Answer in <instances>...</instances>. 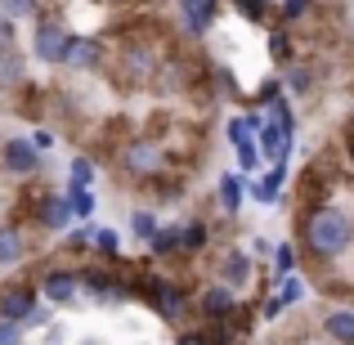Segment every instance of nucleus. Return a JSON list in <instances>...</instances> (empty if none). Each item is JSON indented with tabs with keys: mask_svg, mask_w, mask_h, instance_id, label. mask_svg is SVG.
Listing matches in <instances>:
<instances>
[{
	"mask_svg": "<svg viewBox=\"0 0 354 345\" xmlns=\"http://www.w3.org/2000/svg\"><path fill=\"white\" fill-rule=\"evenodd\" d=\"M0 345H23V323L0 319Z\"/></svg>",
	"mask_w": 354,
	"mask_h": 345,
	"instance_id": "nucleus-27",
	"label": "nucleus"
},
{
	"mask_svg": "<svg viewBox=\"0 0 354 345\" xmlns=\"http://www.w3.org/2000/svg\"><path fill=\"white\" fill-rule=\"evenodd\" d=\"M63 198H68L72 216H90V211H95V193H90L86 184H77V180L68 184V193H63Z\"/></svg>",
	"mask_w": 354,
	"mask_h": 345,
	"instance_id": "nucleus-18",
	"label": "nucleus"
},
{
	"mask_svg": "<svg viewBox=\"0 0 354 345\" xmlns=\"http://www.w3.org/2000/svg\"><path fill=\"white\" fill-rule=\"evenodd\" d=\"M301 296H305V283L296 274H283V287H278V296L265 305V314L274 319V314H283V310H292V305H301Z\"/></svg>",
	"mask_w": 354,
	"mask_h": 345,
	"instance_id": "nucleus-12",
	"label": "nucleus"
},
{
	"mask_svg": "<svg viewBox=\"0 0 354 345\" xmlns=\"http://www.w3.org/2000/svg\"><path fill=\"white\" fill-rule=\"evenodd\" d=\"M323 332L337 345H354V310H332L328 319H323Z\"/></svg>",
	"mask_w": 354,
	"mask_h": 345,
	"instance_id": "nucleus-15",
	"label": "nucleus"
},
{
	"mask_svg": "<svg viewBox=\"0 0 354 345\" xmlns=\"http://www.w3.org/2000/svg\"><path fill=\"white\" fill-rule=\"evenodd\" d=\"M86 345H104V341H86Z\"/></svg>",
	"mask_w": 354,
	"mask_h": 345,
	"instance_id": "nucleus-33",
	"label": "nucleus"
},
{
	"mask_svg": "<svg viewBox=\"0 0 354 345\" xmlns=\"http://www.w3.org/2000/svg\"><path fill=\"white\" fill-rule=\"evenodd\" d=\"M130 233H135V242H148L157 233V216L153 211H135V216H130Z\"/></svg>",
	"mask_w": 354,
	"mask_h": 345,
	"instance_id": "nucleus-22",
	"label": "nucleus"
},
{
	"mask_svg": "<svg viewBox=\"0 0 354 345\" xmlns=\"http://www.w3.org/2000/svg\"><path fill=\"white\" fill-rule=\"evenodd\" d=\"M18 81H23V59L5 45L0 50V86H18Z\"/></svg>",
	"mask_w": 354,
	"mask_h": 345,
	"instance_id": "nucleus-20",
	"label": "nucleus"
},
{
	"mask_svg": "<svg viewBox=\"0 0 354 345\" xmlns=\"http://www.w3.org/2000/svg\"><path fill=\"white\" fill-rule=\"evenodd\" d=\"M283 184H287V166L278 162V166H274V171H269L260 184H251V198H256V202H265V207H274V202H278V193H283Z\"/></svg>",
	"mask_w": 354,
	"mask_h": 345,
	"instance_id": "nucleus-14",
	"label": "nucleus"
},
{
	"mask_svg": "<svg viewBox=\"0 0 354 345\" xmlns=\"http://www.w3.org/2000/svg\"><path fill=\"white\" fill-rule=\"evenodd\" d=\"M0 5H5V14H14V18L36 14V0H0Z\"/></svg>",
	"mask_w": 354,
	"mask_h": 345,
	"instance_id": "nucleus-29",
	"label": "nucleus"
},
{
	"mask_svg": "<svg viewBox=\"0 0 354 345\" xmlns=\"http://www.w3.org/2000/svg\"><path fill=\"white\" fill-rule=\"evenodd\" d=\"M90 238H95V247L104 251V256H113V260H117V233H113V229H95Z\"/></svg>",
	"mask_w": 354,
	"mask_h": 345,
	"instance_id": "nucleus-28",
	"label": "nucleus"
},
{
	"mask_svg": "<svg viewBox=\"0 0 354 345\" xmlns=\"http://www.w3.org/2000/svg\"><path fill=\"white\" fill-rule=\"evenodd\" d=\"M180 5H189V0H180Z\"/></svg>",
	"mask_w": 354,
	"mask_h": 345,
	"instance_id": "nucleus-34",
	"label": "nucleus"
},
{
	"mask_svg": "<svg viewBox=\"0 0 354 345\" xmlns=\"http://www.w3.org/2000/svg\"><path fill=\"white\" fill-rule=\"evenodd\" d=\"M207 247V225L189 220V229H180V251H202Z\"/></svg>",
	"mask_w": 354,
	"mask_h": 345,
	"instance_id": "nucleus-21",
	"label": "nucleus"
},
{
	"mask_svg": "<svg viewBox=\"0 0 354 345\" xmlns=\"http://www.w3.org/2000/svg\"><path fill=\"white\" fill-rule=\"evenodd\" d=\"M148 247H153V256H171V251H180V225H157V233L148 238Z\"/></svg>",
	"mask_w": 354,
	"mask_h": 345,
	"instance_id": "nucleus-17",
	"label": "nucleus"
},
{
	"mask_svg": "<svg viewBox=\"0 0 354 345\" xmlns=\"http://www.w3.org/2000/svg\"><path fill=\"white\" fill-rule=\"evenodd\" d=\"M99 54H104V45H99V41H90V36H68L59 63H63V68L86 72V68H95V63H99Z\"/></svg>",
	"mask_w": 354,
	"mask_h": 345,
	"instance_id": "nucleus-7",
	"label": "nucleus"
},
{
	"mask_svg": "<svg viewBox=\"0 0 354 345\" xmlns=\"http://www.w3.org/2000/svg\"><path fill=\"white\" fill-rule=\"evenodd\" d=\"M198 310L207 314L211 323H220V319H234V314H238V296H234V287H225V283H216V287H202V296H198Z\"/></svg>",
	"mask_w": 354,
	"mask_h": 345,
	"instance_id": "nucleus-5",
	"label": "nucleus"
},
{
	"mask_svg": "<svg viewBox=\"0 0 354 345\" xmlns=\"http://www.w3.org/2000/svg\"><path fill=\"white\" fill-rule=\"evenodd\" d=\"M23 256H27V238L14 225H5L0 229V265H18Z\"/></svg>",
	"mask_w": 354,
	"mask_h": 345,
	"instance_id": "nucleus-16",
	"label": "nucleus"
},
{
	"mask_svg": "<svg viewBox=\"0 0 354 345\" xmlns=\"http://www.w3.org/2000/svg\"><path fill=\"white\" fill-rule=\"evenodd\" d=\"M32 310H36V292L32 287H5V292H0V319L23 323Z\"/></svg>",
	"mask_w": 354,
	"mask_h": 345,
	"instance_id": "nucleus-9",
	"label": "nucleus"
},
{
	"mask_svg": "<svg viewBox=\"0 0 354 345\" xmlns=\"http://www.w3.org/2000/svg\"><path fill=\"white\" fill-rule=\"evenodd\" d=\"M90 175H95V166H90L86 157H72V180H77V184H90Z\"/></svg>",
	"mask_w": 354,
	"mask_h": 345,
	"instance_id": "nucleus-30",
	"label": "nucleus"
},
{
	"mask_svg": "<svg viewBox=\"0 0 354 345\" xmlns=\"http://www.w3.org/2000/svg\"><path fill=\"white\" fill-rule=\"evenodd\" d=\"M220 207H225L229 216L242 207V175H225V180H220Z\"/></svg>",
	"mask_w": 354,
	"mask_h": 345,
	"instance_id": "nucleus-19",
	"label": "nucleus"
},
{
	"mask_svg": "<svg viewBox=\"0 0 354 345\" xmlns=\"http://www.w3.org/2000/svg\"><path fill=\"white\" fill-rule=\"evenodd\" d=\"M77 292H81V278L68 274V269H54V274H45V283H41V296H45L50 305L77 301Z\"/></svg>",
	"mask_w": 354,
	"mask_h": 345,
	"instance_id": "nucleus-8",
	"label": "nucleus"
},
{
	"mask_svg": "<svg viewBox=\"0 0 354 345\" xmlns=\"http://www.w3.org/2000/svg\"><path fill=\"white\" fill-rule=\"evenodd\" d=\"M310 5H314V0H287L283 18H305V14H310Z\"/></svg>",
	"mask_w": 354,
	"mask_h": 345,
	"instance_id": "nucleus-31",
	"label": "nucleus"
},
{
	"mask_svg": "<svg viewBox=\"0 0 354 345\" xmlns=\"http://www.w3.org/2000/svg\"><path fill=\"white\" fill-rule=\"evenodd\" d=\"M274 269L278 274H296V247L292 242H278L274 247Z\"/></svg>",
	"mask_w": 354,
	"mask_h": 345,
	"instance_id": "nucleus-24",
	"label": "nucleus"
},
{
	"mask_svg": "<svg viewBox=\"0 0 354 345\" xmlns=\"http://www.w3.org/2000/svg\"><path fill=\"white\" fill-rule=\"evenodd\" d=\"M220 278H225V287H247L251 283V260L247 251H225V260H220Z\"/></svg>",
	"mask_w": 354,
	"mask_h": 345,
	"instance_id": "nucleus-11",
	"label": "nucleus"
},
{
	"mask_svg": "<svg viewBox=\"0 0 354 345\" xmlns=\"http://www.w3.org/2000/svg\"><path fill=\"white\" fill-rule=\"evenodd\" d=\"M144 292H148V301L157 305V314H162V319H184V314H189V301H184V292H180L175 283H166V278H148Z\"/></svg>",
	"mask_w": 354,
	"mask_h": 345,
	"instance_id": "nucleus-2",
	"label": "nucleus"
},
{
	"mask_svg": "<svg viewBox=\"0 0 354 345\" xmlns=\"http://www.w3.org/2000/svg\"><path fill=\"white\" fill-rule=\"evenodd\" d=\"M0 166L9 175H32V171H41V148L32 139H9L5 153H0Z\"/></svg>",
	"mask_w": 354,
	"mask_h": 345,
	"instance_id": "nucleus-4",
	"label": "nucleus"
},
{
	"mask_svg": "<svg viewBox=\"0 0 354 345\" xmlns=\"http://www.w3.org/2000/svg\"><path fill=\"white\" fill-rule=\"evenodd\" d=\"M265 5L269 0H238V14L247 18V23H265Z\"/></svg>",
	"mask_w": 354,
	"mask_h": 345,
	"instance_id": "nucleus-25",
	"label": "nucleus"
},
{
	"mask_svg": "<svg viewBox=\"0 0 354 345\" xmlns=\"http://www.w3.org/2000/svg\"><path fill=\"white\" fill-rule=\"evenodd\" d=\"M5 45H14V27H9V18H0V50Z\"/></svg>",
	"mask_w": 354,
	"mask_h": 345,
	"instance_id": "nucleus-32",
	"label": "nucleus"
},
{
	"mask_svg": "<svg viewBox=\"0 0 354 345\" xmlns=\"http://www.w3.org/2000/svg\"><path fill=\"white\" fill-rule=\"evenodd\" d=\"M32 216H36V225L50 229V233H59V229L72 225V207H68V198H59V193H50V198H36Z\"/></svg>",
	"mask_w": 354,
	"mask_h": 345,
	"instance_id": "nucleus-6",
	"label": "nucleus"
},
{
	"mask_svg": "<svg viewBox=\"0 0 354 345\" xmlns=\"http://www.w3.org/2000/svg\"><path fill=\"white\" fill-rule=\"evenodd\" d=\"M63 45H68V27L54 23V18H41V23H36V36H32V54L41 63H59Z\"/></svg>",
	"mask_w": 354,
	"mask_h": 345,
	"instance_id": "nucleus-3",
	"label": "nucleus"
},
{
	"mask_svg": "<svg viewBox=\"0 0 354 345\" xmlns=\"http://www.w3.org/2000/svg\"><path fill=\"white\" fill-rule=\"evenodd\" d=\"M269 54H274V59H292V36H287V32H274V36H269Z\"/></svg>",
	"mask_w": 354,
	"mask_h": 345,
	"instance_id": "nucleus-26",
	"label": "nucleus"
},
{
	"mask_svg": "<svg viewBox=\"0 0 354 345\" xmlns=\"http://www.w3.org/2000/svg\"><path fill=\"white\" fill-rule=\"evenodd\" d=\"M310 86H314V72L301 68V63H292V68H287V90H292V95H310Z\"/></svg>",
	"mask_w": 354,
	"mask_h": 345,
	"instance_id": "nucleus-23",
	"label": "nucleus"
},
{
	"mask_svg": "<svg viewBox=\"0 0 354 345\" xmlns=\"http://www.w3.org/2000/svg\"><path fill=\"white\" fill-rule=\"evenodd\" d=\"M180 14H184V27L202 36V32H207V27L220 18V0H189V5H184Z\"/></svg>",
	"mask_w": 354,
	"mask_h": 345,
	"instance_id": "nucleus-10",
	"label": "nucleus"
},
{
	"mask_svg": "<svg viewBox=\"0 0 354 345\" xmlns=\"http://www.w3.org/2000/svg\"><path fill=\"white\" fill-rule=\"evenodd\" d=\"M162 162H166V157L157 153L153 144H135V148L126 153V166H130L135 175H157V171H162Z\"/></svg>",
	"mask_w": 354,
	"mask_h": 345,
	"instance_id": "nucleus-13",
	"label": "nucleus"
},
{
	"mask_svg": "<svg viewBox=\"0 0 354 345\" xmlns=\"http://www.w3.org/2000/svg\"><path fill=\"white\" fill-rule=\"evenodd\" d=\"M350 242H354V225H350L346 211L319 207V211L305 216V247H310L319 260H337Z\"/></svg>",
	"mask_w": 354,
	"mask_h": 345,
	"instance_id": "nucleus-1",
	"label": "nucleus"
}]
</instances>
